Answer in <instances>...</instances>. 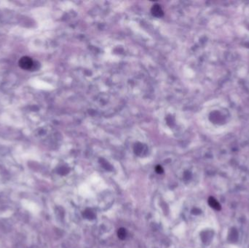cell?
Masks as SVG:
<instances>
[{"mask_svg": "<svg viewBox=\"0 0 249 248\" xmlns=\"http://www.w3.org/2000/svg\"><path fill=\"white\" fill-rule=\"evenodd\" d=\"M207 118L211 128L219 133L230 126L233 120V114L231 109L227 105L218 103L209 109Z\"/></svg>", "mask_w": 249, "mask_h": 248, "instance_id": "obj_1", "label": "cell"}, {"mask_svg": "<svg viewBox=\"0 0 249 248\" xmlns=\"http://www.w3.org/2000/svg\"><path fill=\"white\" fill-rule=\"evenodd\" d=\"M208 203L209 205L211 206V208L214 209V210H220L221 209V204H219V202L213 197H210L208 198Z\"/></svg>", "mask_w": 249, "mask_h": 248, "instance_id": "obj_2", "label": "cell"}, {"mask_svg": "<svg viewBox=\"0 0 249 248\" xmlns=\"http://www.w3.org/2000/svg\"><path fill=\"white\" fill-rule=\"evenodd\" d=\"M20 65L21 66L22 68L24 69H30L33 66V62L29 58H22L21 61L20 62Z\"/></svg>", "mask_w": 249, "mask_h": 248, "instance_id": "obj_3", "label": "cell"}, {"mask_svg": "<svg viewBox=\"0 0 249 248\" xmlns=\"http://www.w3.org/2000/svg\"><path fill=\"white\" fill-rule=\"evenodd\" d=\"M117 236H118L119 239H120L121 240H125V239L126 238V236H127L126 229H124V228L119 229L118 231H117Z\"/></svg>", "mask_w": 249, "mask_h": 248, "instance_id": "obj_4", "label": "cell"}, {"mask_svg": "<svg viewBox=\"0 0 249 248\" xmlns=\"http://www.w3.org/2000/svg\"><path fill=\"white\" fill-rule=\"evenodd\" d=\"M83 216L87 219H93L95 218V214L90 210H86L83 212Z\"/></svg>", "mask_w": 249, "mask_h": 248, "instance_id": "obj_5", "label": "cell"}, {"mask_svg": "<svg viewBox=\"0 0 249 248\" xmlns=\"http://www.w3.org/2000/svg\"><path fill=\"white\" fill-rule=\"evenodd\" d=\"M155 171L157 172V173L161 174V173H163L164 170H163V168L160 165H157L156 168H155Z\"/></svg>", "mask_w": 249, "mask_h": 248, "instance_id": "obj_6", "label": "cell"}]
</instances>
